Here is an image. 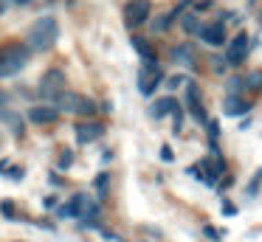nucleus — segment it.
Returning a JSON list of instances; mask_svg holds the SVG:
<instances>
[{
	"mask_svg": "<svg viewBox=\"0 0 262 242\" xmlns=\"http://www.w3.org/2000/svg\"><path fill=\"white\" fill-rule=\"evenodd\" d=\"M57 37H59V26H57V20L54 17H40V20L31 26V31H29V51H34V54H42V51H51L54 48V42H57Z\"/></svg>",
	"mask_w": 262,
	"mask_h": 242,
	"instance_id": "nucleus-1",
	"label": "nucleus"
},
{
	"mask_svg": "<svg viewBox=\"0 0 262 242\" xmlns=\"http://www.w3.org/2000/svg\"><path fill=\"white\" fill-rule=\"evenodd\" d=\"M31 59L29 45H3L0 48V79L17 76Z\"/></svg>",
	"mask_w": 262,
	"mask_h": 242,
	"instance_id": "nucleus-2",
	"label": "nucleus"
},
{
	"mask_svg": "<svg viewBox=\"0 0 262 242\" xmlns=\"http://www.w3.org/2000/svg\"><path fill=\"white\" fill-rule=\"evenodd\" d=\"M51 104L59 113H74V116H93L96 113V101H91L82 93H74V90H62Z\"/></svg>",
	"mask_w": 262,
	"mask_h": 242,
	"instance_id": "nucleus-3",
	"label": "nucleus"
},
{
	"mask_svg": "<svg viewBox=\"0 0 262 242\" xmlns=\"http://www.w3.org/2000/svg\"><path fill=\"white\" fill-rule=\"evenodd\" d=\"M161 82H164V73H161L158 62L147 59V62H144V68H141V73H138V93H141V96H152L155 87H158Z\"/></svg>",
	"mask_w": 262,
	"mask_h": 242,
	"instance_id": "nucleus-4",
	"label": "nucleus"
},
{
	"mask_svg": "<svg viewBox=\"0 0 262 242\" xmlns=\"http://www.w3.org/2000/svg\"><path fill=\"white\" fill-rule=\"evenodd\" d=\"M62 90H65V73L57 71V68L46 71V76H42V82H40V93L46 96L48 101H54Z\"/></svg>",
	"mask_w": 262,
	"mask_h": 242,
	"instance_id": "nucleus-5",
	"label": "nucleus"
},
{
	"mask_svg": "<svg viewBox=\"0 0 262 242\" xmlns=\"http://www.w3.org/2000/svg\"><path fill=\"white\" fill-rule=\"evenodd\" d=\"M124 20L130 28H138L149 20V0H130L124 6Z\"/></svg>",
	"mask_w": 262,
	"mask_h": 242,
	"instance_id": "nucleus-6",
	"label": "nucleus"
},
{
	"mask_svg": "<svg viewBox=\"0 0 262 242\" xmlns=\"http://www.w3.org/2000/svg\"><path fill=\"white\" fill-rule=\"evenodd\" d=\"M248 54V34H237L226 48V65H239Z\"/></svg>",
	"mask_w": 262,
	"mask_h": 242,
	"instance_id": "nucleus-7",
	"label": "nucleus"
},
{
	"mask_svg": "<svg viewBox=\"0 0 262 242\" xmlns=\"http://www.w3.org/2000/svg\"><path fill=\"white\" fill-rule=\"evenodd\" d=\"M198 37L203 39L206 45H211V48H220V45L226 42V26H223V23H209V26H200Z\"/></svg>",
	"mask_w": 262,
	"mask_h": 242,
	"instance_id": "nucleus-8",
	"label": "nucleus"
},
{
	"mask_svg": "<svg viewBox=\"0 0 262 242\" xmlns=\"http://www.w3.org/2000/svg\"><path fill=\"white\" fill-rule=\"evenodd\" d=\"M59 116V110L54 104H37L29 110V121L31 124H54Z\"/></svg>",
	"mask_w": 262,
	"mask_h": 242,
	"instance_id": "nucleus-9",
	"label": "nucleus"
},
{
	"mask_svg": "<svg viewBox=\"0 0 262 242\" xmlns=\"http://www.w3.org/2000/svg\"><path fill=\"white\" fill-rule=\"evenodd\" d=\"M74 135H76V144H93V141H99V135H102V127L93 121H82L74 127Z\"/></svg>",
	"mask_w": 262,
	"mask_h": 242,
	"instance_id": "nucleus-10",
	"label": "nucleus"
},
{
	"mask_svg": "<svg viewBox=\"0 0 262 242\" xmlns=\"http://www.w3.org/2000/svg\"><path fill=\"white\" fill-rule=\"evenodd\" d=\"M186 107L198 121H206V110H203V101H200V93H198V84L194 82L186 84Z\"/></svg>",
	"mask_w": 262,
	"mask_h": 242,
	"instance_id": "nucleus-11",
	"label": "nucleus"
},
{
	"mask_svg": "<svg viewBox=\"0 0 262 242\" xmlns=\"http://www.w3.org/2000/svg\"><path fill=\"white\" fill-rule=\"evenodd\" d=\"M178 107H181V104H178L172 96H166V99H158V101H155L149 113H152V118H164V116H169V113H175Z\"/></svg>",
	"mask_w": 262,
	"mask_h": 242,
	"instance_id": "nucleus-12",
	"label": "nucleus"
},
{
	"mask_svg": "<svg viewBox=\"0 0 262 242\" xmlns=\"http://www.w3.org/2000/svg\"><path fill=\"white\" fill-rule=\"evenodd\" d=\"M223 107H226L228 116H243V113H248V104H245L243 99H237V96H228Z\"/></svg>",
	"mask_w": 262,
	"mask_h": 242,
	"instance_id": "nucleus-13",
	"label": "nucleus"
},
{
	"mask_svg": "<svg viewBox=\"0 0 262 242\" xmlns=\"http://www.w3.org/2000/svg\"><path fill=\"white\" fill-rule=\"evenodd\" d=\"M133 48H136L138 54L144 56V62H147V59H155V54H152V48H149V42H147V39H141V37H133Z\"/></svg>",
	"mask_w": 262,
	"mask_h": 242,
	"instance_id": "nucleus-14",
	"label": "nucleus"
},
{
	"mask_svg": "<svg viewBox=\"0 0 262 242\" xmlns=\"http://www.w3.org/2000/svg\"><path fill=\"white\" fill-rule=\"evenodd\" d=\"M172 56H175V62H181V65H189V68L194 65V54L186 48V45H181V48H175V54H172Z\"/></svg>",
	"mask_w": 262,
	"mask_h": 242,
	"instance_id": "nucleus-15",
	"label": "nucleus"
},
{
	"mask_svg": "<svg viewBox=\"0 0 262 242\" xmlns=\"http://www.w3.org/2000/svg\"><path fill=\"white\" fill-rule=\"evenodd\" d=\"M181 26H183V31H189V34H198L200 31V23H198V17H194V14H186L181 20Z\"/></svg>",
	"mask_w": 262,
	"mask_h": 242,
	"instance_id": "nucleus-16",
	"label": "nucleus"
},
{
	"mask_svg": "<svg viewBox=\"0 0 262 242\" xmlns=\"http://www.w3.org/2000/svg\"><path fill=\"white\" fill-rule=\"evenodd\" d=\"M169 26H172V17H169V14L158 17V23H152V28H155V31H166Z\"/></svg>",
	"mask_w": 262,
	"mask_h": 242,
	"instance_id": "nucleus-17",
	"label": "nucleus"
},
{
	"mask_svg": "<svg viewBox=\"0 0 262 242\" xmlns=\"http://www.w3.org/2000/svg\"><path fill=\"white\" fill-rule=\"evenodd\" d=\"M93 186H96V189L99 191H102V194H104V191H107V174H96V180H93Z\"/></svg>",
	"mask_w": 262,
	"mask_h": 242,
	"instance_id": "nucleus-18",
	"label": "nucleus"
},
{
	"mask_svg": "<svg viewBox=\"0 0 262 242\" xmlns=\"http://www.w3.org/2000/svg\"><path fill=\"white\" fill-rule=\"evenodd\" d=\"M161 161H166V163H172L175 161V152H172V146H161Z\"/></svg>",
	"mask_w": 262,
	"mask_h": 242,
	"instance_id": "nucleus-19",
	"label": "nucleus"
},
{
	"mask_svg": "<svg viewBox=\"0 0 262 242\" xmlns=\"http://www.w3.org/2000/svg\"><path fill=\"white\" fill-rule=\"evenodd\" d=\"M0 211L6 214V217H14V206H12V203H6V200L0 203Z\"/></svg>",
	"mask_w": 262,
	"mask_h": 242,
	"instance_id": "nucleus-20",
	"label": "nucleus"
},
{
	"mask_svg": "<svg viewBox=\"0 0 262 242\" xmlns=\"http://www.w3.org/2000/svg\"><path fill=\"white\" fill-rule=\"evenodd\" d=\"M243 84H245V79H231V82H228V90H231V93H237Z\"/></svg>",
	"mask_w": 262,
	"mask_h": 242,
	"instance_id": "nucleus-21",
	"label": "nucleus"
},
{
	"mask_svg": "<svg viewBox=\"0 0 262 242\" xmlns=\"http://www.w3.org/2000/svg\"><path fill=\"white\" fill-rule=\"evenodd\" d=\"M248 82L254 84V90H262V73H254V76H251Z\"/></svg>",
	"mask_w": 262,
	"mask_h": 242,
	"instance_id": "nucleus-22",
	"label": "nucleus"
},
{
	"mask_svg": "<svg viewBox=\"0 0 262 242\" xmlns=\"http://www.w3.org/2000/svg\"><path fill=\"white\" fill-rule=\"evenodd\" d=\"M181 84H186V76H172L169 79V87H181Z\"/></svg>",
	"mask_w": 262,
	"mask_h": 242,
	"instance_id": "nucleus-23",
	"label": "nucleus"
},
{
	"mask_svg": "<svg viewBox=\"0 0 262 242\" xmlns=\"http://www.w3.org/2000/svg\"><path fill=\"white\" fill-rule=\"evenodd\" d=\"M9 172H12V180H23V169L20 166H12Z\"/></svg>",
	"mask_w": 262,
	"mask_h": 242,
	"instance_id": "nucleus-24",
	"label": "nucleus"
},
{
	"mask_svg": "<svg viewBox=\"0 0 262 242\" xmlns=\"http://www.w3.org/2000/svg\"><path fill=\"white\" fill-rule=\"evenodd\" d=\"M71 161H74V158H71V152H62V161H59V166H71Z\"/></svg>",
	"mask_w": 262,
	"mask_h": 242,
	"instance_id": "nucleus-25",
	"label": "nucleus"
},
{
	"mask_svg": "<svg viewBox=\"0 0 262 242\" xmlns=\"http://www.w3.org/2000/svg\"><path fill=\"white\" fill-rule=\"evenodd\" d=\"M209 133H211V141H214V138H217V135H220V129H217V124H214V121H211V124H209Z\"/></svg>",
	"mask_w": 262,
	"mask_h": 242,
	"instance_id": "nucleus-26",
	"label": "nucleus"
},
{
	"mask_svg": "<svg viewBox=\"0 0 262 242\" xmlns=\"http://www.w3.org/2000/svg\"><path fill=\"white\" fill-rule=\"evenodd\" d=\"M46 208H57V197H46Z\"/></svg>",
	"mask_w": 262,
	"mask_h": 242,
	"instance_id": "nucleus-27",
	"label": "nucleus"
},
{
	"mask_svg": "<svg viewBox=\"0 0 262 242\" xmlns=\"http://www.w3.org/2000/svg\"><path fill=\"white\" fill-rule=\"evenodd\" d=\"M234 211H237V208H234V206H228V203H226V206H223V214H228V217H231Z\"/></svg>",
	"mask_w": 262,
	"mask_h": 242,
	"instance_id": "nucleus-28",
	"label": "nucleus"
},
{
	"mask_svg": "<svg viewBox=\"0 0 262 242\" xmlns=\"http://www.w3.org/2000/svg\"><path fill=\"white\" fill-rule=\"evenodd\" d=\"M6 104V93H0V107Z\"/></svg>",
	"mask_w": 262,
	"mask_h": 242,
	"instance_id": "nucleus-29",
	"label": "nucleus"
},
{
	"mask_svg": "<svg viewBox=\"0 0 262 242\" xmlns=\"http://www.w3.org/2000/svg\"><path fill=\"white\" fill-rule=\"evenodd\" d=\"M3 11H6V3H0V14H3Z\"/></svg>",
	"mask_w": 262,
	"mask_h": 242,
	"instance_id": "nucleus-30",
	"label": "nucleus"
}]
</instances>
